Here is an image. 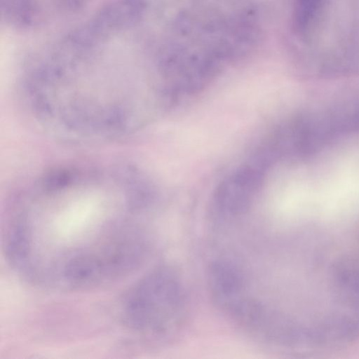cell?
Returning a JSON list of instances; mask_svg holds the SVG:
<instances>
[{"instance_id":"cell-3","label":"cell","mask_w":359,"mask_h":359,"mask_svg":"<svg viewBox=\"0 0 359 359\" xmlns=\"http://www.w3.org/2000/svg\"><path fill=\"white\" fill-rule=\"evenodd\" d=\"M258 172L245 169L224 184L214 201V219L219 223L231 222L248 210L257 187Z\"/></svg>"},{"instance_id":"cell-1","label":"cell","mask_w":359,"mask_h":359,"mask_svg":"<svg viewBox=\"0 0 359 359\" xmlns=\"http://www.w3.org/2000/svg\"><path fill=\"white\" fill-rule=\"evenodd\" d=\"M150 201L147 186L130 169L102 165L57 170L40 177L20 196L8 241L62 227L79 228L106 283L114 277L85 231L122 276L145 255L147 241L138 220Z\"/></svg>"},{"instance_id":"cell-4","label":"cell","mask_w":359,"mask_h":359,"mask_svg":"<svg viewBox=\"0 0 359 359\" xmlns=\"http://www.w3.org/2000/svg\"><path fill=\"white\" fill-rule=\"evenodd\" d=\"M208 276L215 303L227 313L245 297V276L242 269L232 261L215 260L210 266Z\"/></svg>"},{"instance_id":"cell-2","label":"cell","mask_w":359,"mask_h":359,"mask_svg":"<svg viewBox=\"0 0 359 359\" xmlns=\"http://www.w3.org/2000/svg\"><path fill=\"white\" fill-rule=\"evenodd\" d=\"M186 309V292L179 274L163 266L147 274L131 289L123 302L122 315L133 330L163 337L180 325Z\"/></svg>"}]
</instances>
